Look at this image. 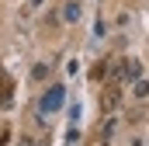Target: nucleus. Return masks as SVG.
Returning <instances> with one entry per match:
<instances>
[{
    "label": "nucleus",
    "mask_w": 149,
    "mask_h": 146,
    "mask_svg": "<svg viewBox=\"0 0 149 146\" xmlns=\"http://www.w3.org/2000/svg\"><path fill=\"white\" fill-rule=\"evenodd\" d=\"M63 21H70V25L80 21V4H76V0H70V4L63 7Z\"/></svg>",
    "instance_id": "3"
},
{
    "label": "nucleus",
    "mask_w": 149,
    "mask_h": 146,
    "mask_svg": "<svg viewBox=\"0 0 149 146\" xmlns=\"http://www.w3.org/2000/svg\"><path fill=\"white\" fill-rule=\"evenodd\" d=\"M114 77H121V80H132V84H135V80L142 77V63H139V59H121Z\"/></svg>",
    "instance_id": "2"
},
{
    "label": "nucleus",
    "mask_w": 149,
    "mask_h": 146,
    "mask_svg": "<svg viewBox=\"0 0 149 146\" xmlns=\"http://www.w3.org/2000/svg\"><path fill=\"white\" fill-rule=\"evenodd\" d=\"M132 94H135V98H149V84L142 80V77L135 80V87H132Z\"/></svg>",
    "instance_id": "5"
},
{
    "label": "nucleus",
    "mask_w": 149,
    "mask_h": 146,
    "mask_svg": "<svg viewBox=\"0 0 149 146\" xmlns=\"http://www.w3.org/2000/svg\"><path fill=\"white\" fill-rule=\"evenodd\" d=\"M31 77H35V80H45V77H49V66H45V63H38V66H35V73H31Z\"/></svg>",
    "instance_id": "7"
},
{
    "label": "nucleus",
    "mask_w": 149,
    "mask_h": 146,
    "mask_svg": "<svg viewBox=\"0 0 149 146\" xmlns=\"http://www.w3.org/2000/svg\"><path fill=\"white\" fill-rule=\"evenodd\" d=\"M114 136V118H108L104 125H101V139H111Z\"/></svg>",
    "instance_id": "6"
},
{
    "label": "nucleus",
    "mask_w": 149,
    "mask_h": 146,
    "mask_svg": "<svg viewBox=\"0 0 149 146\" xmlns=\"http://www.w3.org/2000/svg\"><path fill=\"white\" fill-rule=\"evenodd\" d=\"M101 105H104V111H111L114 105H118V87H108V91H104V98H101Z\"/></svg>",
    "instance_id": "4"
},
{
    "label": "nucleus",
    "mask_w": 149,
    "mask_h": 146,
    "mask_svg": "<svg viewBox=\"0 0 149 146\" xmlns=\"http://www.w3.org/2000/svg\"><path fill=\"white\" fill-rule=\"evenodd\" d=\"M63 101H66V87H63V84H52V87L42 94L38 111H42V115H52V111H59V108H63Z\"/></svg>",
    "instance_id": "1"
}]
</instances>
